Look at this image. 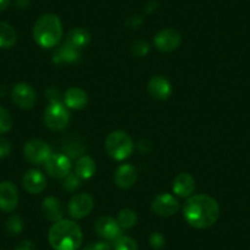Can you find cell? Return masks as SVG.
<instances>
[{"mask_svg":"<svg viewBox=\"0 0 250 250\" xmlns=\"http://www.w3.org/2000/svg\"><path fill=\"white\" fill-rule=\"evenodd\" d=\"M153 212L162 217H170L179 211L180 204L174 195L169 193H162L155 196L151 203Z\"/></svg>","mask_w":250,"mask_h":250,"instance_id":"ba28073f","label":"cell"},{"mask_svg":"<svg viewBox=\"0 0 250 250\" xmlns=\"http://www.w3.org/2000/svg\"><path fill=\"white\" fill-rule=\"evenodd\" d=\"M114 250H139V245L133 238L120 235L114 240Z\"/></svg>","mask_w":250,"mask_h":250,"instance_id":"484cf974","label":"cell"},{"mask_svg":"<svg viewBox=\"0 0 250 250\" xmlns=\"http://www.w3.org/2000/svg\"><path fill=\"white\" fill-rule=\"evenodd\" d=\"M83 250H110V245L105 242L91 243V244L86 245Z\"/></svg>","mask_w":250,"mask_h":250,"instance_id":"836d02e7","label":"cell"},{"mask_svg":"<svg viewBox=\"0 0 250 250\" xmlns=\"http://www.w3.org/2000/svg\"><path fill=\"white\" fill-rule=\"evenodd\" d=\"M64 151H65L66 156L69 158H76L83 155V151H85V147L79 141H73V143H69L68 145L64 146Z\"/></svg>","mask_w":250,"mask_h":250,"instance_id":"f1b7e54d","label":"cell"},{"mask_svg":"<svg viewBox=\"0 0 250 250\" xmlns=\"http://www.w3.org/2000/svg\"><path fill=\"white\" fill-rule=\"evenodd\" d=\"M138 179V170L130 163H123L114 172V183L120 189H129Z\"/></svg>","mask_w":250,"mask_h":250,"instance_id":"9a60e30c","label":"cell"},{"mask_svg":"<svg viewBox=\"0 0 250 250\" xmlns=\"http://www.w3.org/2000/svg\"><path fill=\"white\" fill-rule=\"evenodd\" d=\"M44 124L50 130H62L70 122V113L62 102H53L47 105L43 114Z\"/></svg>","mask_w":250,"mask_h":250,"instance_id":"5b68a950","label":"cell"},{"mask_svg":"<svg viewBox=\"0 0 250 250\" xmlns=\"http://www.w3.org/2000/svg\"><path fill=\"white\" fill-rule=\"evenodd\" d=\"M42 212L47 220L52 221V222H58V221L62 220L64 206L59 199L54 198V196H48L42 203Z\"/></svg>","mask_w":250,"mask_h":250,"instance_id":"d6986e66","label":"cell"},{"mask_svg":"<svg viewBox=\"0 0 250 250\" xmlns=\"http://www.w3.org/2000/svg\"><path fill=\"white\" fill-rule=\"evenodd\" d=\"M136 148H138L140 152L148 153L151 150H152V144H151L148 140L143 139V140H140L138 144H136Z\"/></svg>","mask_w":250,"mask_h":250,"instance_id":"e575fe53","label":"cell"},{"mask_svg":"<svg viewBox=\"0 0 250 250\" xmlns=\"http://www.w3.org/2000/svg\"><path fill=\"white\" fill-rule=\"evenodd\" d=\"M18 42L16 31L10 23L0 21V49H8L14 47Z\"/></svg>","mask_w":250,"mask_h":250,"instance_id":"603a6c76","label":"cell"},{"mask_svg":"<svg viewBox=\"0 0 250 250\" xmlns=\"http://www.w3.org/2000/svg\"><path fill=\"white\" fill-rule=\"evenodd\" d=\"M62 37V23L55 14H43L33 26V38L42 48H53Z\"/></svg>","mask_w":250,"mask_h":250,"instance_id":"3957f363","label":"cell"},{"mask_svg":"<svg viewBox=\"0 0 250 250\" xmlns=\"http://www.w3.org/2000/svg\"><path fill=\"white\" fill-rule=\"evenodd\" d=\"M50 147L47 143L42 140H31L25 144L23 147V155L26 160L32 165H42L47 161V158L50 156Z\"/></svg>","mask_w":250,"mask_h":250,"instance_id":"30bf717a","label":"cell"},{"mask_svg":"<svg viewBox=\"0 0 250 250\" xmlns=\"http://www.w3.org/2000/svg\"><path fill=\"white\" fill-rule=\"evenodd\" d=\"M95 229L101 238L105 240L114 242L118 237L122 235V229L118 221L110 216H102L96 221Z\"/></svg>","mask_w":250,"mask_h":250,"instance_id":"4fadbf2b","label":"cell"},{"mask_svg":"<svg viewBox=\"0 0 250 250\" xmlns=\"http://www.w3.org/2000/svg\"><path fill=\"white\" fill-rule=\"evenodd\" d=\"M13 150V145L10 141L5 138H0V160L8 157Z\"/></svg>","mask_w":250,"mask_h":250,"instance_id":"1f68e13d","label":"cell"},{"mask_svg":"<svg viewBox=\"0 0 250 250\" xmlns=\"http://www.w3.org/2000/svg\"><path fill=\"white\" fill-rule=\"evenodd\" d=\"M147 91L152 98L157 101H166L172 96L173 87L165 76H153L147 83Z\"/></svg>","mask_w":250,"mask_h":250,"instance_id":"5bb4252c","label":"cell"},{"mask_svg":"<svg viewBox=\"0 0 250 250\" xmlns=\"http://www.w3.org/2000/svg\"><path fill=\"white\" fill-rule=\"evenodd\" d=\"M183 217L191 227L205 229L217 222L220 205L216 199L206 194L191 195L183 206Z\"/></svg>","mask_w":250,"mask_h":250,"instance_id":"6da1fadb","label":"cell"},{"mask_svg":"<svg viewBox=\"0 0 250 250\" xmlns=\"http://www.w3.org/2000/svg\"><path fill=\"white\" fill-rule=\"evenodd\" d=\"M131 52H133V54L135 55V57H145V55L150 52V45H148V43L146 42V41L138 40L133 43V45H131Z\"/></svg>","mask_w":250,"mask_h":250,"instance_id":"f546056e","label":"cell"},{"mask_svg":"<svg viewBox=\"0 0 250 250\" xmlns=\"http://www.w3.org/2000/svg\"><path fill=\"white\" fill-rule=\"evenodd\" d=\"M91 42V33L88 32L86 28L83 27H75L70 30L66 35L65 43L71 45V47L76 48V49L81 50L83 48L87 47Z\"/></svg>","mask_w":250,"mask_h":250,"instance_id":"44dd1931","label":"cell"},{"mask_svg":"<svg viewBox=\"0 0 250 250\" xmlns=\"http://www.w3.org/2000/svg\"><path fill=\"white\" fill-rule=\"evenodd\" d=\"M45 97L49 100V103L62 102V101H60L59 90H57V87H54V86H52V87H49L45 91Z\"/></svg>","mask_w":250,"mask_h":250,"instance_id":"d6a6232c","label":"cell"},{"mask_svg":"<svg viewBox=\"0 0 250 250\" xmlns=\"http://www.w3.org/2000/svg\"><path fill=\"white\" fill-rule=\"evenodd\" d=\"M166 239L165 235L160 232H155L150 235V245L156 250H160L165 247Z\"/></svg>","mask_w":250,"mask_h":250,"instance_id":"4dcf8cb0","label":"cell"},{"mask_svg":"<svg viewBox=\"0 0 250 250\" xmlns=\"http://www.w3.org/2000/svg\"><path fill=\"white\" fill-rule=\"evenodd\" d=\"M15 250H37L35 243L31 242V240H21L18 245H16Z\"/></svg>","mask_w":250,"mask_h":250,"instance_id":"d590c367","label":"cell"},{"mask_svg":"<svg viewBox=\"0 0 250 250\" xmlns=\"http://www.w3.org/2000/svg\"><path fill=\"white\" fill-rule=\"evenodd\" d=\"M105 151L115 161H123L133 153L135 145L128 133L122 130L112 131L104 143Z\"/></svg>","mask_w":250,"mask_h":250,"instance_id":"277c9868","label":"cell"},{"mask_svg":"<svg viewBox=\"0 0 250 250\" xmlns=\"http://www.w3.org/2000/svg\"><path fill=\"white\" fill-rule=\"evenodd\" d=\"M23 230V221L19 215H11L5 222V232L10 237H16Z\"/></svg>","mask_w":250,"mask_h":250,"instance_id":"d4e9b609","label":"cell"},{"mask_svg":"<svg viewBox=\"0 0 250 250\" xmlns=\"http://www.w3.org/2000/svg\"><path fill=\"white\" fill-rule=\"evenodd\" d=\"M117 221L123 229H130L138 222V216L131 208H123L118 213Z\"/></svg>","mask_w":250,"mask_h":250,"instance_id":"cb8c5ba5","label":"cell"},{"mask_svg":"<svg viewBox=\"0 0 250 250\" xmlns=\"http://www.w3.org/2000/svg\"><path fill=\"white\" fill-rule=\"evenodd\" d=\"M153 44L161 52H173L182 44V36L174 28H163L156 33Z\"/></svg>","mask_w":250,"mask_h":250,"instance_id":"9c48e42d","label":"cell"},{"mask_svg":"<svg viewBox=\"0 0 250 250\" xmlns=\"http://www.w3.org/2000/svg\"><path fill=\"white\" fill-rule=\"evenodd\" d=\"M11 98L19 108L28 110L35 107L36 102H37V93L30 83H19L14 85L13 90H11Z\"/></svg>","mask_w":250,"mask_h":250,"instance_id":"52a82bcc","label":"cell"},{"mask_svg":"<svg viewBox=\"0 0 250 250\" xmlns=\"http://www.w3.org/2000/svg\"><path fill=\"white\" fill-rule=\"evenodd\" d=\"M10 5V0H0V11H4Z\"/></svg>","mask_w":250,"mask_h":250,"instance_id":"8d00e7d4","label":"cell"},{"mask_svg":"<svg viewBox=\"0 0 250 250\" xmlns=\"http://www.w3.org/2000/svg\"><path fill=\"white\" fill-rule=\"evenodd\" d=\"M97 166L90 156H83L78 160L75 165V173L80 179H90L95 175Z\"/></svg>","mask_w":250,"mask_h":250,"instance_id":"7402d4cb","label":"cell"},{"mask_svg":"<svg viewBox=\"0 0 250 250\" xmlns=\"http://www.w3.org/2000/svg\"><path fill=\"white\" fill-rule=\"evenodd\" d=\"M19 205L18 187L13 182L4 180L0 183V210L13 212Z\"/></svg>","mask_w":250,"mask_h":250,"instance_id":"7c38bea8","label":"cell"},{"mask_svg":"<svg viewBox=\"0 0 250 250\" xmlns=\"http://www.w3.org/2000/svg\"><path fill=\"white\" fill-rule=\"evenodd\" d=\"M22 184L25 190L30 194H41L47 188V178L41 170L30 169L23 175Z\"/></svg>","mask_w":250,"mask_h":250,"instance_id":"2e32d148","label":"cell"},{"mask_svg":"<svg viewBox=\"0 0 250 250\" xmlns=\"http://www.w3.org/2000/svg\"><path fill=\"white\" fill-rule=\"evenodd\" d=\"M81 185V179L76 175V173H69L62 182V189L66 191H75Z\"/></svg>","mask_w":250,"mask_h":250,"instance_id":"83f0119b","label":"cell"},{"mask_svg":"<svg viewBox=\"0 0 250 250\" xmlns=\"http://www.w3.org/2000/svg\"><path fill=\"white\" fill-rule=\"evenodd\" d=\"M93 206H95V203H93L92 196L86 193L78 194L69 201L68 213L75 220H80L90 215L91 211L93 210Z\"/></svg>","mask_w":250,"mask_h":250,"instance_id":"8fae6325","label":"cell"},{"mask_svg":"<svg viewBox=\"0 0 250 250\" xmlns=\"http://www.w3.org/2000/svg\"><path fill=\"white\" fill-rule=\"evenodd\" d=\"M80 58L81 50L76 49V48L71 47L64 42V44L60 45L55 50L54 55H53V62H55V64H74V62H79Z\"/></svg>","mask_w":250,"mask_h":250,"instance_id":"ffe728a7","label":"cell"},{"mask_svg":"<svg viewBox=\"0 0 250 250\" xmlns=\"http://www.w3.org/2000/svg\"><path fill=\"white\" fill-rule=\"evenodd\" d=\"M87 103L88 95L80 87H70L64 95V104L70 109H83Z\"/></svg>","mask_w":250,"mask_h":250,"instance_id":"ac0fdd59","label":"cell"},{"mask_svg":"<svg viewBox=\"0 0 250 250\" xmlns=\"http://www.w3.org/2000/svg\"><path fill=\"white\" fill-rule=\"evenodd\" d=\"M83 230L71 220L54 222L48 232V240L54 250H79L83 244Z\"/></svg>","mask_w":250,"mask_h":250,"instance_id":"7a4b0ae2","label":"cell"},{"mask_svg":"<svg viewBox=\"0 0 250 250\" xmlns=\"http://www.w3.org/2000/svg\"><path fill=\"white\" fill-rule=\"evenodd\" d=\"M173 191L180 198H190L195 190V179L190 173H179L173 180Z\"/></svg>","mask_w":250,"mask_h":250,"instance_id":"e0dca14e","label":"cell"},{"mask_svg":"<svg viewBox=\"0 0 250 250\" xmlns=\"http://www.w3.org/2000/svg\"><path fill=\"white\" fill-rule=\"evenodd\" d=\"M48 174L55 179H64L71 172V161L65 153H50L44 162Z\"/></svg>","mask_w":250,"mask_h":250,"instance_id":"8992f818","label":"cell"},{"mask_svg":"<svg viewBox=\"0 0 250 250\" xmlns=\"http://www.w3.org/2000/svg\"><path fill=\"white\" fill-rule=\"evenodd\" d=\"M13 128V118L10 113L0 105V134H5Z\"/></svg>","mask_w":250,"mask_h":250,"instance_id":"4316f807","label":"cell"}]
</instances>
